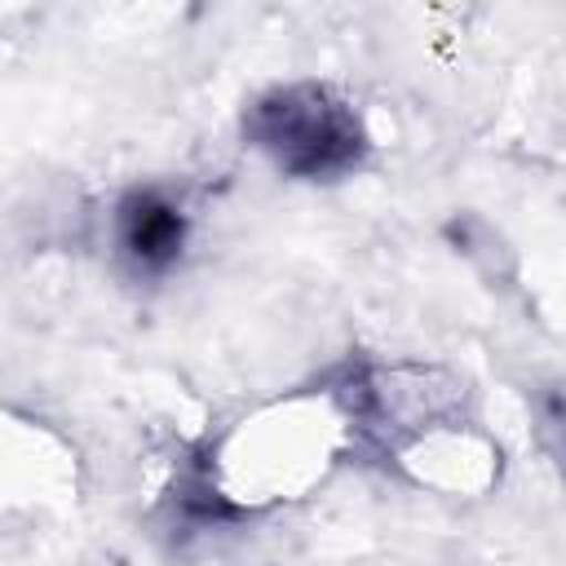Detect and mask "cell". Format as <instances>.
<instances>
[{"label": "cell", "mask_w": 566, "mask_h": 566, "mask_svg": "<svg viewBox=\"0 0 566 566\" xmlns=\"http://www.w3.org/2000/svg\"><path fill=\"white\" fill-rule=\"evenodd\" d=\"M243 137L296 181H340L363 168L371 137L358 106L318 80L274 84L243 111Z\"/></svg>", "instance_id": "obj_1"}, {"label": "cell", "mask_w": 566, "mask_h": 566, "mask_svg": "<svg viewBox=\"0 0 566 566\" xmlns=\"http://www.w3.org/2000/svg\"><path fill=\"white\" fill-rule=\"evenodd\" d=\"M190 243V212L164 186H133L111 212L115 261L133 279H164L177 270Z\"/></svg>", "instance_id": "obj_2"}]
</instances>
